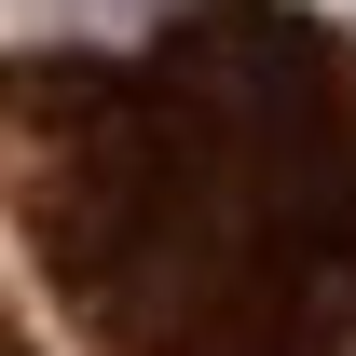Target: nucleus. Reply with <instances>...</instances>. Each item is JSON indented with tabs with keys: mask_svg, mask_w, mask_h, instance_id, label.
<instances>
[{
	"mask_svg": "<svg viewBox=\"0 0 356 356\" xmlns=\"http://www.w3.org/2000/svg\"><path fill=\"white\" fill-rule=\"evenodd\" d=\"M0 178L110 356H356V28L302 0L0 69Z\"/></svg>",
	"mask_w": 356,
	"mask_h": 356,
	"instance_id": "1",
	"label": "nucleus"
}]
</instances>
